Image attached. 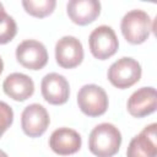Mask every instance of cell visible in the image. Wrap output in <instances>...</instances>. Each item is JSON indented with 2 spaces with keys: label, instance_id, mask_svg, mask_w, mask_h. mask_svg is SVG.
Wrapping results in <instances>:
<instances>
[{
  "label": "cell",
  "instance_id": "16",
  "mask_svg": "<svg viewBox=\"0 0 157 157\" xmlns=\"http://www.w3.org/2000/svg\"><path fill=\"white\" fill-rule=\"evenodd\" d=\"M17 33L15 20L5 11L0 12V44H6L13 39Z\"/></svg>",
  "mask_w": 157,
  "mask_h": 157
},
{
  "label": "cell",
  "instance_id": "18",
  "mask_svg": "<svg viewBox=\"0 0 157 157\" xmlns=\"http://www.w3.org/2000/svg\"><path fill=\"white\" fill-rule=\"evenodd\" d=\"M2 70H4V63H2V59H1V56H0V75H1Z\"/></svg>",
  "mask_w": 157,
  "mask_h": 157
},
{
  "label": "cell",
  "instance_id": "6",
  "mask_svg": "<svg viewBox=\"0 0 157 157\" xmlns=\"http://www.w3.org/2000/svg\"><path fill=\"white\" fill-rule=\"evenodd\" d=\"M17 61L29 70H40L48 63V52L43 43L34 39H26L16 48Z\"/></svg>",
  "mask_w": 157,
  "mask_h": 157
},
{
  "label": "cell",
  "instance_id": "8",
  "mask_svg": "<svg viewBox=\"0 0 157 157\" xmlns=\"http://www.w3.org/2000/svg\"><path fill=\"white\" fill-rule=\"evenodd\" d=\"M55 59L63 69L78 66L83 60L82 43L74 36H64L55 44Z\"/></svg>",
  "mask_w": 157,
  "mask_h": 157
},
{
  "label": "cell",
  "instance_id": "17",
  "mask_svg": "<svg viewBox=\"0 0 157 157\" xmlns=\"http://www.w3.org/2000/svg\"><path fill=\"white\" fill-rule=\"evenodd\" d=\"M12 121H13V110H12V108L7 103L0 101V137L11 126Z\"/></svg>",
  "mask_w": 157,
  "mask_h": 157
},
{
  "label": "cell",
  "instance_id": "14",
  "mask_svg": "<svg viewBox=\"0 0 157 157\" xmlns=\"http://www.w3.org/2000/svg\"><path fill=\"white\" fill-rule=\"evenodd\" d=\"M2 90L10 98L23 102L33 94L34 83L29 76L21 72H13L4 80Z\"/></svg>",
  "mask_w": 157,
  "mask_h": 157
},
{
  "label": "cell",
  "instance_id": "1",
  "mask_svg": "<svg viewBox=\"0 0 157 157\" xmlns=\"http://www.w3.org/2000/svg\"><path fill=\"white\" fill-rule=\"evenodd\" d=\"M121 145L119 129L110 123H102L93 128L88 137V148L97 157H113Z\"/></svg>",
  "mask_w": 157,
  "mask_h": 157
},
{
  "label": "cell",
  "instance_id": "3",
  "mask_svg": "<svg viewBox=\"0 0 157 157\" xmlns=\"http://www.w3.org/2000/svg\"><path fill=\"white\" fill-rule=\"evenodd\" d=\"M141 65L137 60L124 56L114 61L108 69L109 82L120 90L129 88L135 85L141 77Z\"/></svg>",
  "mask_w": 157,
  "mask_h": 157
},
{
  "label": "cell",
  "instance_id": "20",
  "mask_svg": "<svg viewBox=\"0 0 157 157\" xmlns=\"http://www.w3.org/2000/svg\"><path fill=\"white\" fill-rule=\"evenodd\" d=\"M1 11H5V9H4V5L0 2V12H1Z\"/></svg>",
  "mask_w": 157,
  "mask_h": 157
},
{
  "label": "cell",
  "instance_id": "9",
  "mask_svg": "<svg viewBox=\"0 0 157 157\" xmlns=\"http://www.w3.org/2000/svg\"><path fill=\"white\" fill-rule=\"evenodd\" d=\"M40 91L43 98L54 105H60L67 102L70 96V85L65 76L50 72L47 74L40 82Z\"/></svg>",
  "mask_w": 157,
  "mask_h": 157
},
{
  "label": "cell",
  "instance_id": "19",
  "mask_svg": "<svg viewBox=\"0 0 157 157\" xmlns=\"http://www.w3.org/2000/svg\"><path fill=\"white\" fill-rule=\"evenodd\" d=\"M0 157H9V156H7L6 152H4L2 150H0Z\"/></svg>",
  "mask_w": 157,
  "mask_h": 157
},
{
  "label": "cell",
  "instance_id": "15",
  "mask_svg": "<svg viewBox=\"0 0 157 157\" xmlns=\"http://www.w3.org/2000/svg\"><path fill=\"white\" fill-rule=\"evenodd\" d=\"M55 0H23L22 6L27 13L33 17L43 18L49 16L55 9Z\"/></svg>",
  "mask_w": 157,
  "mask_h": 157
},
{
  "label": "cell",
  "instance_id": "2",
  "mask_svg": "<svg viewBox=\"0 0 157 157\" xmlns=\"http://www.w3.org/2000/svg\"><path fill=\"white\" fill-rule=\"evenodd\" d=\"M120 29L126 42L141 44L150 37L153 29L152 20L150 15L142 10H131L124 15Z\"/></svg>",
  "mask_w": 157,
  "mask_h": 157
},
{
  "label": "cell",
  "instance_id": "10",
  "mask_svg": "<svg viewBox=\"0 0 157 157\" xmlns=\"http://www.w3.org/2000/svg\"><path fill=\"white\" fill-rule=\"evenodd\" d=\"M156 123H152L147 125L139 135L132 137L126 150V157H156Z\"/></svg>",
  "mask_w": 157,
  "mask_h": 157
},
{
  "label": "cell",
  "instance_id": "11",
  "mask_svg": "<svg viewBox=\"0 0 157 157\" xmlns=\"http://www.w3.org/2000/svg\"><path fill=\"white\" fill-rule=\"evenodd\" d=\"M81 144L80 134L70 128H59L54 130L49 137L50 148L60 156L76 153L81 148Z\"/></svg>",
  "mask_w": 157,
  "mask_h": 157
},
{
  "label": "cell",
  "instance_id": "5",
  "mask_svg": "<svg viewBox=\"0 0 157 157\" xmlns=\"http://www.w3.org/2000/svg\"><path fill=\"white\" fill-rule=\"evenodd\" d=\"M88 45L92 55L98 60H105L113 56L119 47L114 29L109 26H98L88 37Z\"/></svg>",
  "mask_w": 157,
  "mask_h": 157
},
{
  "label": "cell",
  "instance_id": "12",
  "mask_svg": "<svg viewBox=\"0 0 157 157\" xmlns=\"http://www.w3.org/2000/svg\"><path fill=\"white\" fill-rule=\"evenodd\" d=\"M66 12L74 23L86 26L99 16L101 2L97 0H70L66 5Z\"/></svg>",
  "mask_w": 157,
  "mask_h": 157
},
{
  "label": "cell",
  "instance_id": "4",
  "mask_svg": "<svg viewBox=\"0 0 157 157\" xmlns=\"http://www.w3.org/2000/svg\"><path fill=\"white\" fill-rule=\"evenodd\" d=\"M77 104L83 114L99 117L108 109V96L101 86L94 83L85 85L77 93Z\"/></svg>",
  "mask_w": 157,
  "mask_h": 157
},
{
  "label": "cell",
  "instance_id": "13",
  "mask_svg": "<svg viewBox=\"0 0 157 157\" xmlns=\"http://www.w3.org/2000/svg\"><path fill=\"white\" fill-rule=\"evenodd\" d=\"M156 90L153 87H141L128 99V112L135 118H144L156 110Z\"/></svg>",
  "mask_w": 157,
  "mask_h": 157
},
{
  "label": "cell",
  "instance_id": "7",
  "mask_svg": "<svg viewBox=\"0 0 157 157\" xmlns=\"http://www.w3.org/2000/svg\"><path fill=\"white\" fill-rule=\"evenodd\" d=\"M50 123L47 109L38 104L32 103L27 105L21 114V126L23 132L29 137H39L43 135Z\"/></svg>",
  "mask_w": 157,
  "mask_h": 157
}]
</instances>
